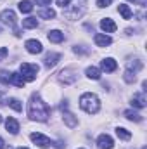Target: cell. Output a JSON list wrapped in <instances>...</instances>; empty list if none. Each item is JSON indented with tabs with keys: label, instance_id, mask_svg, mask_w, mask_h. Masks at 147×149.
Here are the masks:
<instances>
[{
	"label": "cell",
	"instance_id": "1",
	"mask_svg": "<svg viewBox=\"0 0 147 149\" xmlns=\"http://www.w3.org/2000/svg\"><path fill=\"white\" fill-rule=\"evenodd\" d=\"M28 116L37 121H47L50 116V109H49L47 102H43L38 94H33L28 102Z\"/></svg>",
	"mask_w": 147,
	"mask_h": 149
},
{
	"label": "cell",
	"instance_id": "2",
	"mask_svg": "<svg viewBox=\"0 0 147 149\" xmlns=\"http://www.w3.org/2000/svg\"><path fill=\"white\" fill-rule=\"evenodd\" d=\"M80 106H81L83 111L88 113V114H95V113L101 109L99 97H97L95 94H90V92H87V94H83V95L80 97Z\"/></svg>",
	"mask_w": 147,
	"mask_h": 149
},
{
	"label": "cell",
	"instance_id": "3",
	"mask_svg": "<svg viewBox=\"0 0 147 149\" xmlns=\"http://www.w3.org/2000/svg\"><path fill=\"white\" fill-rule=\"evenodd\" d=\"M38 68L37 64H30V63H23L19 66V71H21V76L24 78V81H33L37 78V73H38Z\"/></svg>",
	"mask_w": 147,
	"mask_h": 149
},
{
	"label": "cell",
	"instance_id": "4",
	"mask_svg": "<svg viewBox=\"0 0 147 149\" xmlns=\"http://www.w3.org/2000/svg\"><path fill=\"white\" fill-rule=\"evenodd\" d=\"M59 80H61L64 85H73L74 81L78 80V74L74 73L73 70L68 68V70H62V71L59 73Z\"/></svg>",
	"mask_w": 147,
	"mask_h": 149
},
{
	"label": "cell",
	"instance_id": "5",
	"mask_svg": "<svg viewBox=\"0 0 147 149\" xmlns=\"http://www.w3.org/2000/svg\"><path fill=\"white\" fill-rule=\"evenodd\" d=\"M30 137H31V141H33V142L37 144L38 148H43V149H45V148H49V146H52V141H50L49 137H45L43 134L33 132V134H31Z\"/></svg>",
	"mask_w": 147,
	"mask_h": 149
},
{
	"label": "cell",
	"instance_id": "6",
	"mask_svg": "<svg viewBox=\"0 0 147 149\" xmlns=\"http://www.w3.org/2000/svg\"><path fill=\"white\" fill-rule=\"evenodd\" d=\"M0 21H2L3 24H9V26L16 28V12H14V10H10V9L3 10V12L0 14Z\"/></svg>",
	"mask_w": 147,
	"mask_h": 149
},
{
	"label": "cell",
	"instance_id": "7",
	"mask_svg": "<svg viewBox=\"0 0 147 149\" xmlns=\"http://www.w3.org/2000/svg\"><path fill=\"white\" fill-rule=\"evenodd\" d=\"M97 146L101 149H112V146H114V141L111 139L107 134H102L99 139H97Z\"/></svg>",
	"mask_w": 147,
	"mask_h": 149
},
{
	"label": "cell",
	"instance_id": "8",
	"mask_svg": "<svg viewBox=\"0 0 147 149\" xmlns=\"http://www.w3.org/2000/svg\"><path fill=\"white\" fill-rule=\"evenodd\" d=\"M45 68H54L59 61H61V54H57V52H50V54H47L45 56Z\"/></svg>",
	"mask_w": 147,
	"mask_h": 149
},
{
	"label": "cell",
	"instance_id": "9",
	"mask_svg": "<svg viewBox=\"0 0 147 149\" xmlns=\"http://www.w3.org/2000/svg\"><path fill=\"white\" fill-rule=\"evenodd\" d=\"M26 50H28L30 54H40V52L43 50V47H42V43H40L38 40H28V42H26Z\"/></svg>",
	"mask_w": 147,
	"mask_h": 149
},
{
	"label": "cell",
	"instance_id": "10",
	"mask_svg": "<svg viewBox=\"0 0 147 149\" xmlns=\"http://www.w3.org/2000/svg\"><path fill=\"white\" fill-rule=\"evenodd\" d=\"M101 28L106 31V33H114L116 31V23L112 21V19H109V17H104L102 21H101Z\"/></svg>",
	"mask_w": 147,
	"mask_h": 149
},
{
	"label": "cell",
	"instance_id": "11",
	"mask_svg": "<svg viewBox=\"0 0 147 149\" xmlns=\"http://www.w3.org/2000/svg\"><path fill=\"white\" fill-rule=\"evenodd\" d=\"M101 68H102L106 73H112V71H116L118 64H116V61H114L112 57H107V59H104V61L101 63Z\"/></svg>",
	"mask_w": 147,
	"mask_h": 149
},
{
	"label": "cell",
	"instance_id": "12",
	"mask_svg": "<svg viewBox=\"0 0 147 149\" xmlns=\"http://www.w3.org/2000/svg\"><path fill=\"white\" fill-rule=\"evenodd\" d=\"M5 128H7V132H10L12 135H16V134L19 132V123H17V120L7 118V120H5Z\"/></svg>",
	"mask_w": 147,
	"mask_h": 149
},
{
	"label": "cell",
	"instance_id": "13",
	"mask_svg": "<svg viewBox=\"0 0 147 149\" xmlns=\"http://www.w3.org/2000/svg\"><path fill=\"white\" fill-rule=\"evenodd\" d=\"M94 40H95V43H97V47H107V45H111V37H107V35H104V33H97L95 37H94Z\"/></svg>",
	"mask_w": 147,
	"mask_h": 149
},
{
	"label": "cell",
	"instance_id": "14",
	"mask_svg": "<svg viewBox=\"0 0 147 149\" xmlns=\"http://www.w3.org/2000/svg\"><path fill=\"white\" fill-rule=\"evenodd\" d=\"M9 83H12V85H16V87H24V78L21 76L19 73H9Z\"/></svg>",
	"mask_w": 147,
	"mask_h": 149
},
{
	"label": "cell",
	"instance_id": "15",
	"mask_svg": "<svg viewBox=\"0 0 147 149\" xmlns=\"http://www.w3.org/2000/svg\"><path fill=\"white\" fill-rule=\"evenodd\" d=\"M81 14H83V7H78V5H74L71 10H64V16L68 19H78Z\"/></svg>",
	"mask_w": 147,
	"mask_h": 149
},
{
	"label": "cell",
	"instance_id": "16",
	"mask_svg": "<svg viewBox=\"0 0 147 149\" xmlns=\"http://www.w3.org/2000/svg\"><path fill=\"white\" fill-rule=\"evenodd\" d=\"M49 40L52 42V43H61L62 40H64V33L62 31H59V30H52V31H49Z\"/></svg>",
	"mask_w": 147,
	"mask_h": 149
},
{
	"label": "cell",
	"instance_id": "17",
	"mask_svg": "<svg viewBox=\"0 0 147 149\" xmlns=\"http://www.w3.org/2000/svg\"><path fill=\"white\" fill-rule=\"evenodd\" d=\"M132 106L133 108H146V97H144V94H135L133 95V99H132Z\"/></svg>",
	"mask_w": 147,
	"mask_h": 149
},
{
	"label": "cell",
	"instance_id": "18",
	"mask_svg": "<svg viewBox=\"0 0 147 149\" xmlns=\"http://www.w3.org/2000/svg\"><path fill=\"white\" fill-rule=\"evenodd\" d=\"M62 120H64V123H66L69 128H74V127L78 125V120L74 118V114H71V113H68V111L62 114Z\"/></svg>",
	"mask_w": 147,
	"mask_h": 149
},
{
	"label": "cell",
	"instance_id": "19",
	"mask_svg": "<svg viewBox=\"0 0 147 149\" xmlns=\"http://www.w3.org/2000/svg\"><path fill=\"white\" fill-rule=\"evenodd\" d=\"M125 116H126L130 121H135V123H140V121H142V114H139V113L133 111V109H126V111H125Z\"/></svg>",
	"mask_w": 147,
	"mask_h": 149
},
{
	"label": "cell",
	"instance_id": "20",
	"mask_svg": "<svg viewBox=\"0 0 147 149\" xmlns=\"http://www.w3.org/2000/svg\"><path fill=\"white\" fill-rule=\"evenodd\" d=\"M85 73H87L88 78H92V80H99V78H101V70L95 68V66H88Z\"/></svg>",
	"mask_w": 147,
	"mask_h": 149
},
{
	"label": "cell",
	"instance_id": "21",
	"mask_svg": "<svg viewBox=\"0 0 147 149\" xmlns=\"http://www.w3.org/2000/svg\"><path fill=\"white\" fill-rule=\"evenodd\" d=\"M19 10L24 12V14H30V12L33 10V3H31L30 0H21V2H19Z\"/></svg>",
	"mask_w": 147,
	"mask_h": 149
},
{
	"label": "cell",
	"instance_id": "22",
	"mask_svg": "<svg viewBox=\"0 0 147 149\" xmlns=\"http://www.w3.org/2000/svg\"><path fill=\"white\" fill-rule=\"evenodd\" d=\"M37 26H38L37 17H26V19H23V28H26V30H33V28H37Z\"/></svg>",
	"mask_w": 147,
	"mask_h": 149
},
{
	"label": "cell",
	"instance_id": "23",
	"mask_svg": "<svg viewBox=\"0 0 147 149\" xmlns=\"http://www.w3.org/2000/svg\"><path fill=\"white\" fill-rule=\"evenodd\" d=\"M128 70H130V71H133V73L140 71V70H142V61H139V59L128 61Z\"/></svg>",
	"mask_w": 147,
	"mask_h": 149
},
{
	"label": "cell",
	"instance_id": "24",
	"mask_svg": "<svg viewBox=\"0 0 147 149\" xmlns=\"http://www.w3.org/2000/svg\"><path fill=\"white\" fill-rule=\"evenodd\" d=\"M116 135H118L119 139H123V141H128V139H132V134H130L126 128H123V127H118V128H116Z\"/></svg>",
	"mask_w": 147,
	"mask_h": 149
},
{
	"label": "cell",
	"instance_id": "25",
	"mask_svg": "<svg viewBox=\"0 0 147 149\" xmlns=\"http://www.w3.org/2000/svg\"><path fill=\"white\" fill-rule=\"evenodd\" d=\"M118 10H119V14L123 16V19H130V17H132V10H130V7H128V5L121 3V5L118 7Z\"/></svg>",
	"mask_w": 147,
	"mask_h": 149
},
{
	"label": "cell",
	"instance_id": "26",
	"mask_svg": "<svg viewBox=\"0 0 147 149\" xmlns=\"http://www.w3.org/2000/svg\"><path fill=\"white\" fill-rule=\"evenodd\" d=\"M38 16H40L42 19H54V17H55V12H54L52 9H42V10L38 12Z\"/></svg>",
	"mask_w": 147,
	"mask_h": 149
},
{
	"label": "cell",
	"instance_id": "27",
	"mask_svg": "<svg viewBox=\"0 0 147 149\" xmlns=\"http://www.w3.org/2000/svg\"><path fill=\"white\" fill-rule=\"evenodd\" d=\"M7 102H9V106H10V108H12L14 111H17V113L23 111V104H21V102H19L17 99H14V97H12V99H9Z\"/></svg>",
	"mask_w": 147,
	"mask_h": 149
},
{
	"label": "cell",
	"instance_id": "28",
	"mask_svg": "<svg viewBox=\"0 0 147 149\" xmlns=\"http://www.w3.org/2000/svg\"><path fill=\"white\" fill-rule=\"evenodd\" d=\"M123 80H125L126 83H135V80H137V73L126 70V71H125V76H123Z\"/></svg>",
	"mask_w": 147,
	"mask_h": 149
},
{
	"label": "cell",
	"instance_id": "29",
	"mask_svg": "<svg viewBox=\"0 0 147 149\" xmlns=\"http://www.w3.org/2000/svg\"><path fill=\"white\" fill-rule=\"evenodd\" d=\"M7 54H9V50H7L5 47H0V61H3V59L7 57Z\"/></svg>",
	"mask_w": 147,
	"mask_h": 149
},
{
	"label": "cell",
	"instance_id": "30",
	"mask_svg": "<svg viewBox=\"0 0 147 149\" xmlns=\"http://www.w3.org/2000/svg\"><path fill=\"white\" fill-rule=\"evenodd\" d=\"M73 50H74V54H88V50H87V49H83V47H78V45L74 47Z\"/></svg>",
	"mask_w": 147,
	"mask_h": 149
},
{
	"label": "cell",
	"instance_id": "31",
	"mask_svg": "<svg viewBox=\"0 0 147 149\" xmlns=\"http://www.w3.org/2000/svg\"><path fill=\"white\" fill-rule=\"evenodd\" d=\"M111 2L112 0H97V5L99 7H107V5H111Z\"/></svg>",
	"mask_w": 147,
	"mask_h": 149
},
{
	"label": "cell",
	"instance_id": "32",
	"mask_svg": "<svg viewBox=\"0 0 147 149\" xmlns=\"http://www.w3.org/2000/svg\"><path fill=\"white\" fill-rule=\"evenodd\" d=\"M69 2L71 0H57V5L59 7H64V5H69Z\"/></svg>",
	"mask_w": 147,
	"mask_h": 149
},
{
	"label": "cell",
	"instance_id": "33",
	"mask_svg": "<svg viewBox=\"0 0 147 149\" xmlns=\"http://www.w3.org/2000/svg\"><path fill=\"white\" fill-rule=\"evenodd\" d=\"M35 2H37V5H49L52 0H35Z\"/></svg>",
	"mask_w": 147,
	"mask_h": 149
},
{
	"label": "cell",
	"instance_id": "34",
	"mask_svg": "<svg viewBox=\"0 0 147 149\" xmlns=\"http://www.w3.org/2000/svg\"><path fill=\"white\" fill-rule=\"evenodd\" d=\"M0 149H3V139L0 137Z\"/></svg>",
	"mask_w": 147,
	"mask_h": 149
},
{
	"label": "cell",
	"instance_id": "35",
	"mask_svg": "<svg viewBox=\"0 0 147 149\" xmlns=\"http://www.w3.org/2000/svg\"><path fill=\"white\" fill-rule=\"evenodd\" d=\"M3 149H14L12 146H3Z\"/></svg>",
	"mask_w": 147,
	"mask_h": 149
},
{
	"label": "cell",
	"instance_id": "36",
	"mask_svg": "<svg viewBox=\"0 0 147 149\" xmlns=\"http://www.w3.org/2000/svg\"><path fill=\"white\" fill-rule=\"evenodd\" d=\"M17 149H28V148H17Z\"/></svg>",
	"mask_w": 147,
	"mask_h": 149
},
{
	"label": "cell",
	"instance_id": "37",
	"mask_svg": "<svg viewBox=\"0 0 147 149\" xmlns=\"http://www.w3.org/2000/svg\"><path fill=\"white\" fill-rule=\"evenodd\" d=\"M0 123H2V116H0Z\"/></svg>",
	"mask_w": 147,
	"mask_h": 149
},
{
	"label": "cell",
	"instance_id": "38",
	"mask_svg": "<svg viewBox=\"0 0 147 149\" xmlns=\"http://www.w3.org/2000/svg\"><path fill=\"white\" fill-rule=\"evenodd\" d=\"M142 149H147V148H146V146H144V148H142Z\"/></svg>",
	"mask_w": 147,
	"mask_h": 149
},
{
	"label": "cell",
	"instance_id": "39",
	"mask_svg": "<svg viewBox=\"0 0 147 149\" xmlns=\"http://www.w3.org/2000/svg\"><path fill=\"white\" fill-rule=\"evenodd\" d=\"M0 31H2V28H0Z\"/></svg>",
	"mask_w": 147,
	"mask_h": 149
},
{
	"label": "cell",
	"instance_id": "40",
	"mask_svg": "<svg viewBox=\"0 0 147 149\" xmlns=\"http://www.w3.org/2000/svg\"><path fill=\"white\" fill-rule=\"evenodd\" d=\"M132 2H135V0H132Z\"/></svg>",
	"mask_w": 147,
	"mask_h": 149
}]
</instances>
